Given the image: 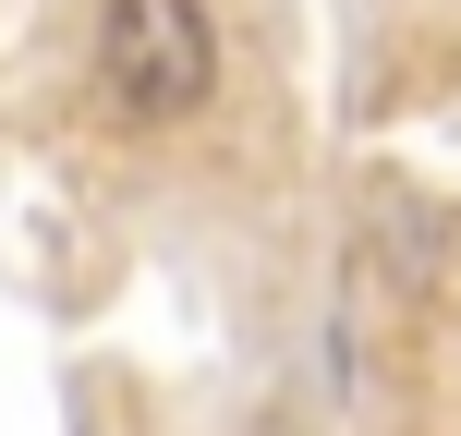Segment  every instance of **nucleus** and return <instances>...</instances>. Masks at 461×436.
Here are the masks:
<instances>
[{"mask_svg": "<svg viewBox=\"0 0 461 436\" xmlns=\"http://www.w3.org/2000/svg\"><path fill=\"white\" fill-rule=\"evenodd\" d=\"M86 73H97V110H110L122 134H183V121H207L219 73H230L219 0H97Z\"/></svg>", "mask_w": 461, "mask_h": 436, "instance_id": "obj_1", "label": "nucleus"}]
</instances>
